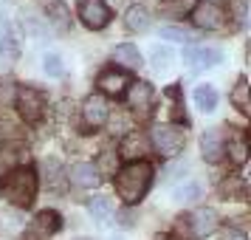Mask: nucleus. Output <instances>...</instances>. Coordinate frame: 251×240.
<instances>
[{"mask_svg": "<svg viewBox=\"0 0 251 240\" xmlns=\"http://www.w3.org/2000/svg\"><path fill=\"white\" fill-rule=\"evenodd\" d=\"M130 85L127 77L122 71H104L102 77H99V88L104 93H110V96H119V93H125V88Z\"/></svg>", "mask_w": 251, "mask_h": 240, "instance_id": "f3484780", "label": "nucleus"}, {"mask_svg": "<svg viewBox=\"0 0 251 240\" xmlns=\"http://www.w3.org/2000/svg\"><path fill=\"white\" fill-rule=\"evenodd\" d=\"M186 226H189V232L195 238H206V235H212L217 229V212L203 206V209H198V212H192L186 217Z\"/></svg>", "mask_w": 251, "mask_h": 240, "instance_id": "9d476101", "label": "nucleus"}, {"mask_svg": "<svg viewBox=\"0 0 251 240\" xmlns=\"http://www.w3.org/2000/svg\"><path fill=\"white\" fill-rule=\"evenodd\" d=\"M116 164H119V156L107 150V153H102V156L96 159L93 170H96V175H116Z\"/></svg>", "mask_w": 251, "mask_h": 240, "instance_id": "5701e85b", "label": "nucleus"}, {"mask_svg": "<svg viewBox=\"0 0 251 240\" xmlns=\"http://www.w3.org/2000/svg\"><path fill=\"white\" fill-rule=\"evenodd\" d=\"M76 14L88 28H104L110 23V9H107L104 0H79Z\"/></svg>", "mask_w": 251, "mask_h": 240, "instance_id": "39448f33", "label": "nucleus"}, {"mask_svg": "<svg viewBox=\"0 0 251 240\" xmlns=\"http://www.w3.org/2000/svg\"><path fill=\"white\" fill-rule=\"evenodd\" d=\"M113 240H122V238H113Z\"/></svg>", "mask_w": 251, "mask_h": 240, "instance_id": "f704fd0d", "label": "nucleus"}, {"mask_svg": "<svg viewBox=\"0 0 251 240\" xmlns=\"http://www.w3.org/2000/svg\"><path fill=\"white\" fill-rule=\"evenodd\" d=\"M201 153H203V159L209 164L220 161V156L226 153V141H223V130L220 127H212V130L203 133V138H201Z\"/></svg>", "mask_w": 251, "mask_h": 240, "instance_id": "9b49d317", "label": "nucleus"}, {"mask_svg": "<svg viewBox=\"0 0 251 240\" xmlns=\"http://www.w3.org/2000/svg\"><path fill=\"white\" fill-rule=\"evenodd\" d=\"M172 198L178 201V204H192V201H198L201 198V187L192 181L181 184V187H175V192H172Z\"/></svg>", "mask_w": 251, "mask_h": 240, "instance_id": "4be33fe9", "label": "nucleus"}, {"mask_svg": "<svg viewBox=\"0 0 251 240\" xmlns=\"http://www.w3.org/2000/svg\"><path fill=\"white\" fill-rule=\"evenodd\" d=\"M150 181H152V167L147 161H130L125 170L116 172V192L125 204H136L147 195Z\"/></svg>", "mask_w": 251, "mask_h": 240, "instance_id": "f03ea898", "label": "nucleus"}, {"mask_svg": "<svg viewBox=\"0 0 251 240\" xmlns=\"http://www.w3.org/2000/svg\"><path fill=\"white\" fill-rule=\"evenodd\" d=\"M161 9L170 14H183V12H192L195 9V0H164Z\"/></svg>", "mask_w": 251, "mask_h": 240, "instance_id": "bb28decb", "label": "nucleus"}, {"mask_svg": "<svg viewBox=\"0 0 251 240\" xmlns=\"http://www.w3.org/2000/svg\"><path fill=\"white\" fill-rule=\"evenodd\" d=\"M144 153H147V138L141 136L138 130H133V133H127V136H125V141H122V147H119L116 156H125V159L138 161Z\"/></svg>", "mask_w": 251, "mask_h": 240, "instance_id": "4468645a", "label": "nucleus"}, {"mask_svg": "<svg viewBox=\"0 0 251 240\" xmlns=\"http://www.w3.org/2000/svg\"><path fill=\"white\" fill-rule=\"evenodd\" d=\"M223 240H246V235H243V232H237V229H228L226 235H223Z\"/></svg>", "mask_w": 251, "mask_h": 240, "instance_id": "7c9ffc66", "label": "nucleus"}, {"mask_svg": "<svg viewBox=\"0 0 251 240\" xmlns=\"http://www.w3.org/2000/svg\"><path fill=\"white\" fill-rule=\"evenodd\" d=\"M88 209H91L93 220H99V223H107L113 217V201L110 198H91Z\"/></svg>", "mask_w": 251, "mask_h": 240, "instance_id": "412c9836", "label": "nucleus"}, {"mask_svg": "<svg viewBox=\"0 0 251 240\" xmlns=\"http://www.w3.org/2000/svg\"><path fill=\"white\" fill-rule=\"evenodd\" d=\"M25 240H43V235H37L34 229H31V232H25Z\"/></svg>", "mask_w": 251, "mask_h": 240, "instance_id": "2f4dec72", "label": "nucleus"}, {"mask_svg": "<svg viewBox=\"0 0 251 240\" xmlns=\"http://www.w3.org/2000/svg\"><path fill=\"white\" fill-rule=\"evenodd\" d=\"M231 102L237 105L243 113L249 110V82H246V80H237L234 91H231Z\"/></svg>", "mask_w": 251, "mask_h": 240, "instance_id": "393cba45", "label": "nucleus"}, {"mask_svg": "<svg viewBox=\"0 0 251 240\" xmlns=\"http://www.w3.org/2000/svg\"><path fill=\"white\" fill-rule=\"evenodd\" d=\"M43 71H46L48 77H62V74H65L62 57H59V54H46V57H43Z\"/></svg>", "mask_w": 251, "mask_h": 240, "instance_id": "a878e982", "label": "nucleus"}, {"mask_svg": "<svg viewBox=\"0 0 251 240\" xmlns=\"http://www.w3.org/2000/svg\"><path fill=\"white\" fill-rule=\"evenodd\" d=\"M57 229H59V215H57V212L43 209V212L34 217V232H37V235H43V238H46V235H54Z\"/></svg>", "mask_w": 251, "mask_h": 240, "instance_id": "6ab92c4d", "label": "nucleus"}, {"mask_svg": "<svg viewBox=\"0 0 251 240\" xmlns=\"http://www.w3.org/2000/svg\"><path fill=\"white\" fill-rule=\"evenodd\" d=\"M37 195V175L28 167H14L12 172L3 175L0 181V198L9 201L17 209H25V206L34 204Z\"/></svg>", "mask_w": 251, "mask_h": 240, "instance_id": "f257e3e1", "label": "nucleus"}, {"mask_svg": "<svg viewBox=\"0 0 251 240\" xmlns=\"http://www.w3.org/2000/svg\"><path fill=\"white\" fill-rule=\"evenodd\" d=\"M223 17H226V12L217 3H201V6L192 9V20L198 28H220Z\"/></svg>", "mask_w": 251, "mask_h": 240, "instance_id": "1a4fd4ad", "label": "nucleus"}, {"mask_svg": "<svg viewBox=\"0 0 251 240\" xmlns=\"http://www.w3.org/2000/svg\"><path fill=\"white\" fill-rule=\"evenodd\" d=\"M40 3H48V6H57V0H40Z\"/></svg>", "mask_w": 251, "mask_h": 240, "instance_id": "473e14b6", "label": "nucleus"}, {"mask_svg": "<svg viewBox=\"0 0 251 240\" xmlns=\"http://www.w3.org/2000/svg\"><path fill=\"white\" fill-rule=\"evenodd\" d=\"M107 119H110L107 99H104L102 93H91V96L82 102V122H85V127L96 130V127H102Z\"/></svg>", "mask_w": 251, "mask_h": 240, "instance_id": "423d86ee", "label": "nucleus"}, {"mask_svg": "<svg viewBox=\"0 0 251 240\" xmlns=\"http://www.w3.org/2000/svg\"><path fill=\"white\" fill-rule=\"evenodd\" d=\"M14 88H12V82H0V102H12L14 96Z\"/></svg>", "mask_w": 251, "mask_h": 240, "instance_id": "c85d7f7f", "label": "nucleus"}, {"mask_svg": "<svg viewBox=\"0 0 251 240\" xmlns=\"http://www.w3.org/2000/svg\"><path fill=\"white\" fill-rule=\"evenodd\" d=\"M127 105L133 107V113L138 116H150L152 113V105H155V91L150 82H133L130 91H127Z\"/></svg>", "mask_w": 251, "mask_h": 240, "instance_id": "0eeeda50", "label": "nucleus"}, {"mask_svg": "<svg viewBox=\"0 0 251 240\" xmlns=\"http://www.w3.org/2000/svg\"><path fill=\"white\" fill-rule=\"evenodd\" d=\"M192 96H195V105H198L203 113H212V110L217 107V91L212 88V85H198Z\"/></svg>", "mask_w": 251, "mask_h": 240, "instance_id": "a211bd4d", "label": "nucleus"}, {"mask_svg": "<svg viewBox=\"0 0 251 240\" xmlns=\"http://www.w3.org/2000/svg\"><path fill=\"white\" fill-rule=\"evenodd\" d=\"M183 59L192 65V68H212L220 62V51L212 46H186L183 48Z\"/></svg>", "mask_w": 251, "mask_h": 240, "instance_id": "6e6552de", "label": "nucleus"}, {"mask_svg": "<svg viewBox=\"0 0 251 240\" xmlns=\"http://www.w3.org/2000/svg\"><path fill=\"white\" fill-rule=\"evenodd\" d=\"M68 181L74 184V187H79V189H93V187L99 184V175L93 170V164L79 161V164H74L68 170Z\"/></svg>", "mask_w": 251, "mask_h": 240, "instance_id": "f8f14e48", "label": "nucleus"}, {"mask_svg": "<svg viewBox=\"0 0 251 240\" xmlns=\"http://www.w3.org/2000/svg\"><path fill=\"white\" fill-rule=\"evenodd\" d=\"M206 3H220V0H206Z\"/></svg>", "mask_w": 251, "mask_h": 240, "instance_id": "72a5a7b5", "label": "nucleus"}, {"mask_svg": "<svg viewBox=\"0 0 251 240\" xmlns=\"http://www.w3.org/2000/svg\"><path fill=\"white\" fill-rule=\"evenodd\" d=\"M20 54V46H17V37L12 34V28L9 26H3V34H0V65L3 68H9L14 59Z\"/></svg>", "mask_w": 251, "mask_h": 240, "instance_id": "2eb2a0df", "label": "nucleus"}, {"mask_svg": "<svg viewBox=\"0 0 251 240\" xmlns=\"http://www.w3.org/2000/svg\"><path fill=\"white\" fill-rule=\"evenodd\" d=\"M14 105H17V110L25 122H37L43 116V107H46V96L37 88H20L14 93Z\"/></svg>", "mask_w": 251, "mask_h": 240, "instance_id": "20e7f679", "label": "nucleus"}, {"mask_svg": "<svg viewBox=\"0 0 251 240\" xmlns=\"http://www.w3.org/2000/svg\"><path fill=\"white\" fill-rule=\"evenodd\" d=\"M181 172H186V161H183V164H172L170 170H167V181H172V178H181Z\"/></svg>", "mask_w": 251, "mask_h": 240, "instance_id": "c756f323", "label": "nucleus"}, {"mask_svg": "<svg viewBox=\"0 0 251 240\" xmlns=\"http://www.w3.org/2000/svg\"><path fill=\"white\" fill-rule=\"evenodd\" d=\"M161 37L164 40H189V34H186V28H178V26H167V28H161Z\"/></svg>", "mask_w": 251, "mask_h": 240, "instance_id": "cd10ccee", "label": "nucleus"}, {"mask_svg": "<svg viewBox=\"0 0 251 240\" xmlns=\"http://www.w3.org/2000/svg\"><path fill=\"white\" fill-rule=\"evenodd\" d=\"M113 62L119 65V68H125V71H138L141 65H144V62H141V51H138L136 46H130V43H125V46H116Z\"/></svg>", "mask_w": 251, "mask_h": 240, "instance_id": "ddd939ff", "label": "nucleus"}, {"mask_svg": "<svg viewBox=\"0 0 251 240\" xmlns=\"http://www.w3.org/2000/svg\"><path fill=\"white\" fill-rule=\"evenodd\" d=\"M172 59H175V51H172L170 46H155L152 51H150V62H152V68L158 71V74L170 71Z\"/></svg>", "mask_w": 251, "mask_h": 240, "instance_id": "aec40b11", "label": "nucleus"}, {"mask_svg": "<svg viewBox=\"0 0 251 240\" xmlns=\"http://www.w3.org/2000/svg\"><path fill=\"white\" fill-rule=\"evenodd\" d=\"M246 153H249V147H246V138L243 136L228 138V159L234 161V164H246Z\"/></svg>", "mask_w": 251, "mask_h": 240, "instance_id": "b1692460", "label": "nucleus"}, {"mask_svg": "<svg viewBox=\"0 0 251 240\" xmlns=\"http://www.w3.org/2000/svg\"><path fill=\"white\" fill-rule=\"evenodd\" d=\"M150 23H152V17H150V12L144 9V6H130L125 14V26L133 31V34H144L150 28Z\"/></svg>", "mask_w": 251, "mask_h": 240, "instance_id": "dca6fc26", "label": "nucleus"}, {"mask_svg": "<svg viewBox=\"0 0 251 240\" xmlns=\"http://www.w3.org/2000/svg\"><path fill=\"white\" fill-rule=\"evenodd\" d=\"M152 144H155V150H158L161 156L172 159L186 144V130L181 125H158L152 130Z\"/></svg>", "mask_w": 251, "mask_h": 240, "instance_id": "7ed1b4c3", "label": "nucleus"}]
</instances>
